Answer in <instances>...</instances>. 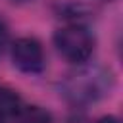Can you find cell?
Here are the masks:
<instances>
[{"mask_svg":"<svg viewBox=\"0 0 123 123\" xmlns=\"http://www.w3.org/2000/svg\"><path fill=\"white\" fill-rule=\"evenodd\" d=\"M6 42H8V29H6L4 23H0V52H2V48H4Z\"/></svg>","mask_w":123,"mask_h":123,"instance_id":"6","label":"cell"},{"mask_svg":"<svg viewBox=\"0 0 123 123\" xmlns=\"http://www.w3.org/2000/svg\"><path fill=\"white\" fill-rule=\"evenodd\" d=\"M85 65V63H83ZM115 86V75L104 65H85L67 75L62 83V94L71 104H92L111 94Z\"/></svg>","mask_w":123,"mask_h":123,"instance_id":"1","label":"cell"},{"mask_svg":"<svg viewBox=\"0 0 123 123\" xmlns=\"http://www.w3.org/2000/svg\"><path fill=\"white\" fill-rule=\"evenodd\" d=\"M23 106L17 90L10 86H0V117H13V113Z\"/></svg>","mask_w":123,"mask_h":123,"instance_id":"5","label":"cell"},{"mask_svg":"<svg viewBox=\"0 0 123 123\" xmlns=\"http://www.w3.org/2000/svg\"><path fill=\"white\" fill-rule=\"evenodd\" d=\"M108 2H111V0H108Z\"/></svg>","mask_w":123,"mask_h":123,"instance_id":"9","label":"cell"},{"mask_svg":"<svg viewBox=\"0 0 123 123\" xmlns=\"http://www.w3.org/2000/svg\"><path fill=\"white\" fill-rule=\"evenodd\" d=\"M0 123H2V117H0Z\"/></svg>","mask_w":123,"mask_h":123,"instance_id":"8","label":"cell"},{"mask_svg":"<svg viewBox=\"0 0 123 123\" xmlns=\"http://www.w3.org/2000/svg\"><path fill=\"white\" fill-rule=\"evenodd\" d=\"M94 123H119V119L115 117V115H111V113H108V115H102V117H98Z\"/></svg>","mask_w":123,"mask_h":123,"instance_id":"7","label":"cell"},{"mask_svg":"<svg viewBox=\"0 0 123 123\" xmlns=\"http://www.w3.org/2000/svg\"><path fill=\"white\" fill-rule=\"evenodd\" d=\"M52 40L58 54L75 65L86 63L94 52V37L85 25H79V23H69L60 27L54 33Z\"/></svg>","mask_w":123,"mask_h":123,"instance_id":"2","label":"cell"},{"mask_svg":"<svg viewBox=\"0 0 123 123\" xmlns=\"http://www.w3.org/2000/svg\"><path fill=\"white\" fill-rule=\"evenodd\" d=\"M12 62L21 73L27 75L40 73L46 65L42 42L35 37H19L12 44Z\"/></svg>","mask_w":123,"mask_h":123,"instance_id":"3","label":"cell"},{"mask_svg":"<svg viewBox=\"0 0 123 123\" xmlns=\"http://www.w3.org/2000/svg\"><path fill=\"white\" fill-rule=\"evenodd\" d=\"M13 123H54V117L46 108L29 104V106H21L13 113Z\"/></svg>","mask_w":123,"mask_h":123,"instance_id":"4","label":"cell"}]
</instances>
